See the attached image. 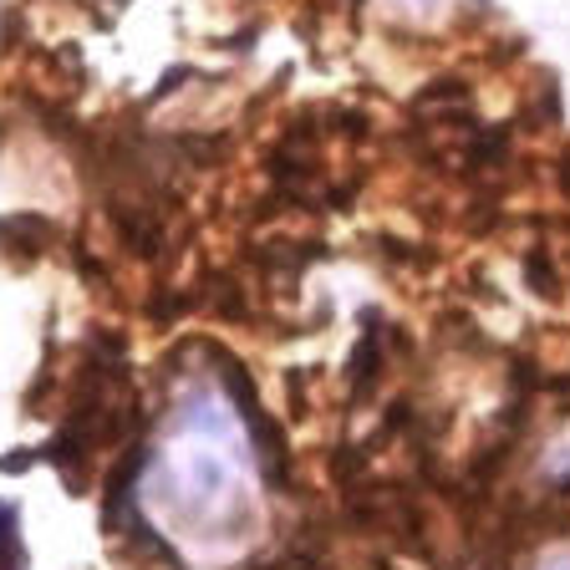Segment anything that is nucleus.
<instances>
[{
    "label": "nucleus",
    "instance_id": "f257e3e1",
    "mask_svg": "<svg viewBox=\"0 0 570 570\" xmlns=\"http://www.w3.org/2000/svg\"><path fill=\"white\" fill-rule=\"evenodd\" d=\"M148 499L168 520V530L199 546H219L245 530L255 499L245 479L239 423L229 417V407H219L214 397H189V407L178 413L174 433L154 459Z\"/></svg>",
    "mask_w": 570,
    "mask_h": 570
},
{
    "label": "nucleus",
    "instance_id": "f03ea898",
    "mask_svg": "<svg viewBox=\"0 0 570 570\" xmlns=\"http://www.w3.org/2000/svg\"><path fill=\"white\" fill-rule=\"evenodd\" d=\"M407 11H433V6H443V0H403Z\"/></svg>",
    "mask_w": 570,
    "mask_h": 570
},
{
    "label": "nucleus",
    "instance_id": "7ed1b4c3",
    "mask_svg": "<svg viewBox=\"0 0 570 570\" xmlns=\"http://www.w3.org/2000/svg\"><path fill=\"white\" fill-rule=\"evenodd\" d=\"M546 570H570V556H560V560H550Z\"/></svg>",
    "mask_w": 570,
    "mask_h": 570
}]
</instances>
